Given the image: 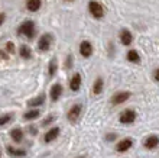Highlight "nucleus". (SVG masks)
<instances>
[{"mask_svg": "<svg viewBox=\"0 0 159 158\" xmlns=\"http://www.w3.org/2000/svg\"><path fill=\"white\" fill-rule=\"evenodd\" d=\"M17 33H19V35H25L26 38L32 39L35 35V23L32 21H25L17 28Z\"/></svg>", "mask_w": 159, "mask_h": 158, "instance_id": "obj_1", "label": "nucleus"}, {"mask_svg": "<svg viewBox=\"0 0 159 158\" xmlns=\"http://www.w3.org/2000/svg\"><path fill=\"white\" fill-rule=\"evenodd\" d=\"M88 10H90V13H91L96 19H101V17L104 16V7H103L98 2H96V0H91V2L88 3Z\"/></svg>", "mask_w": 159, "mask_h": 158, "instance_id": "obj_2", "label": "nucleus"}, {"mask_svg": "<svg viewBox=\"0 0 159 158\" xmlns=\"http://www.w3.org/2000/svg\"><path fill=\"white\" fill-rule=\"evenodd\" d=\"M81 112H83V106H81V104H74L67 113L68 121L77 122L80 119V116H81Z\"/></svg>", "mask_w": 159, "mask_h": 158, "instance_id": "obj_3", "label": "nucleus"}, {"mask_svg": "<svg viewBox=\"0 0 159 158\" xmlns=\"http://www.w3.org/2000/svg\"><path fill=\"white\" fill-rule=\"evenodd\" d=\"M120 122L121 123H133L134 119H136V112L132 110V109H126L120 113Z\"/></svg>", "mask_w": 159, "mask_h": 158, "instance_id": "obj_4", "label": "nucleus"}, {"mask_svg": "<svg viewBox=\"0 0 159 158\" xmlns=\"http://www.w3.org/2000/svg\"><path fill=\"white\" fill-rule=\"evenodd\" d=\"M51 35L49 33H45V35H42L41 38H39L38 41V50L39 51H48L51 46Z\"/></svg>", "mask_w": 159, "mask_h": 158, "instance_id": "obj_5", "label": "nucleus"}, {"mask_svg": "<svg viewBox=\"0 0 159 158\" xmlns=\"http://www.w3.org/2000/svg\"><path fill=\"white\" fill-rule=\"evenodd\" d=\"M59 131H61V129H59L58 126H57V128H51L49 131H46V133L43 135V142L49 144V142L55 141V139L59 136Z\"/></svg>", "mask_w": 159, "mask_h": 158, "instance_id": "obj_6", "label": "nucleus"}, {"mask_svg": "<svg viewBox=\"0 0 159 158\" xmlns=\"http://www.w3.org/2000/svg\"><path fill=\"white\" fill-rule=\"evenodd\" d=\"M133 145V141H132V138H125V139H121L120 142H117V145H116V150L119 152H126L127 150H130V146Z\"/></svg>", "mask_w": 159, "mask_h": 158, "instance_id": "obj_7", "label": "nucleus"}, {"mask_svg": "<svg viewBox=\"0 0 159 158\" xmlns=\"http://www.w3.org/2000/svg\"><path fill=\"white\" fill-rule=\"evenodd\" d=\"M130 97V93L129 92H119L113 96V99H111V103L113 104H121L125 103L126 100Z\"/></svg>", "mask_w": 159, "mask_h": 158, "instance_id": "obj_8", "label": "nucleus"}, {"mask_svg": "<svg viewBox=\"0 0 159 158\" xmlns=\"http://www.w3.org/2000/svg\"><path fill=\"white\" fill-rule=\"evenodd\" d=\"M158 145H159V138L156 136V135L148 136L146 139H145V142H143V146L148 148V150H153V148H156Z\"/></svg>", "mask_w": 159, "mask_h": 158, "instance_id": "obj_9", "label": "nucleus"}, {"mask_svg": "<svg viewBox=\"0 0 159 158\" xmlns=\"http://www.w3.org/2000/svg\"><path fill=\"white\" fill-rule=\"evenodd\" d=\"M6 152H7L10 157H15V158H20V157H25L26 155L25 150H19V148H15V146H12V145L6 146Z\"/></svg>", "mask_w": 159, "mask_h": 158, "instance_id": "obj_10", "label": "nucleus"}, {"mask_svg": "<svg viewBox=\"0 0 159 158\" xmlns=\"http://www.w3.org/2000/svg\"><path fill=\"white\" fill-rule=\"evenodd\" d=\"M80 52H81V55L83 57H90V55L93 54V46H91V44L88 41H83L81 42V45H80Z\"/></svg>", "mask_w": 159, "mask_h": 158, "instance_id": "obj_11", "label": "nucleus"}, {"mask_svg": "<svg viewBox=\"0 0 159 158\" xmlns=\"http://www.w3.org/2000/svg\"><path fill=\"white\" fill-rule=\"evenodd\" d=\"M49 94H51V99L54 100H58L59 97H61V94H62V86L61 84H54L52 87H51V92H49Z\"/></svg>", "mask_w": 159, "mask_h": 158, "instance_id": "obj_12", "label": "nucleus"}, {"mask_svg": "<svg viewBox=\"0 0 159 158\" xmlns=\"http://www.w3.org/2000/svg\"><path fill=\"white\" fill-rule=\"evenodd\" d=\"M120 41L123 45H129L130 42L133 41V36H132V33H130L129 29H121L120 31Z\"/></svg>", "mask_w": 159, "mask_h": 158, "instance_id": "obj_13", "label": "nucleus"}, {"mask_svg": "<svg viewBox=\"0 0 159 158\" xmlns=\"http://www.w3.org/2000/svg\"><path fill=\"white\" fill-rule=\"evenodd\" d=\"M80 87H81V75L74 74L71 81H70V89H71L72 92H77V90H80Z\"/></svg>", "mask_w": 159, "mask_h": 158, "instance_id": "obj_14", "label": "nucleus"}, {"mask_svg": "<svg viewBox=\"0 0 159 158\" xmlns=\"http://www.w3.org/2000/svg\"><path fill=\"white\" fill-rule=\"evenodd\" d=\"M10 138H12L15 142H22L23 139V131L20 128H15L10 131Z\"/></svg>", "mask_w": 159, "mask_h": 158, "instance_id": "obj_15", "label": "nucleus"}, {"mask_svg": "<svg viewBox=\"0 0 159 158\" xmlns=\"http://www.w3.org/2000/svg\"><path fill=\"white\" fill-rule=\"evenodd\" d=\"M41 0H26V7L29 12H36L41 7Z\"/></svg>", "mask_w": 159, "mask_h": 158, "instance_id": "obj_16", "label": "nucleus"}, {"mask_svg": "<svg viewBox=\"0 0 159 158\" xmlns=\"http://www.w3.org/2000/svg\"><path fill=\"white\" fill-rule=\"evenodd\" d=\"M39 115H41L39 109H30V110H28V112L23 115V117H25L26 121H34V119H38Z\"/></svg>", "mask_w": 159, "mask_h": 158, "instance_id": "obj_17", "label": "nucleus"}, {"mask_svg": "<svg viewBox=\"0 0 159 158\" xmlns=\"http://www.w3.org/2000/svg\"><path fill=\"white\" fill-rule=\"evenodd\" d=\"M127 60H129L130 63H139V61H140V57H139L138 51L130 50L129 52H127Z\"/></svg>", "mask_w": 159, "mask_h": 158, "instance_id": "obj_18", "label": "nucleus"}, {"mask_svg": "<svg viewBox=\"0 0 159 158\" xmlns=\"http://www.w3.org/2000/svg\"><path fill=\"white\" fill-rule=\"evenodd\" d=\"M43 102H45V97H43V94H41V96H38V97H36V99H34V100H30L29 103V106L32 109L34 108H38V106H41L42 103H43Z\"/></svg>", "mask_w": 159, "mask_h": 158, "instance_id": "obj_19", "label": "nucleus"}, {"mask_svg": "<svg viewBox=\"0 0 159 158\" xmlns=\"http://www.w3.org/2000/svg\"><path fill=\"white\" fill-rule=\"evenodd\" d=\"M13 113H6V115H2L0 116V126H4V125H7L9 122H12L13 121Z\"/></svg>", "mask_w": 159, "mask_h": 158, "instance_id": "obj_20", "label": "nucleus"}, {"mask_svg": "<svg viewBox=\"0 0 159 158\" xmlns=\"http://www.w3.org/2000/svg\"><path fill=\"white\" fill-rule=\"evenodd\" d=\"M101 92H103V80L97 79L96 83H94V87H93V93L94 94H100Z\"/></svg>", "mask_w": 159, "mask_h": 158, "instance_id": "obj_21", "label": "nucleus"}, {"mask_svg": "<svg viewBox=\"0 0 159 158\" xmlns=\"http://www.w3.org/2000/svg\"><path fill=\"white\" fill-rule=\"evenodd\" d=\"M20 55L22 58H30V55H32V51H30V48L28 45H22L20 46Z\"/></svg>", "mask_w": 159, "mask_h": 158, "instance_id": "obj_22", "label": "nucleus"}, {"mask_svg": "<svg viewBox=\"0 0 159 158\" xmlns=\"http://www.w3.org/2000/svg\"><path fill=\"white\" fill-rule=\"evenodd\" d=\"M55 64H57V60H51V64H49V74L51 75L55 74Z\"/></svg>", "mask_w": 159, "mask_h": 158, "instance_id": "obj_23", "label": "nucleus"}, {"mask_svg": "<svg viewBox=\"0 0 159 158\" xmlns=\"http://www.w3.org/2000/svg\"><path fill=\"white\" fill-rule=\"evenodd\" d=\"M54 121H55V117L52 116V115H51V116H48V117H46V119H45V121L42 122V125H43V126H46V125H49V123H52V122H54Z\"/></svg>", "mask_w": 159, "mask_h": 158, "instance_id": "obj_24", "label": "nucleus"}, {"mask_svg": "<svg viewBox=\"0 0 159 158\" xmlns=\"http://www.w3.org/2000/svg\"><path fill=\"white\" fill-rule=\"evenodd\" d=\"M6 51L12 54L13 51H15V44H13V42H7V44H6Z\"/></svg>", "mask_w": 159, "mask_h": 158, "instance_id": "obj_25", "label": "nucleus"}, {"mask_svg": "<svg viewBox=\"0 0 159 158\" xmlns=\"http://www.w3.org/2000/svg\"><path fill=\"white\" fill-rule=\"evenodd\" d=\"M106 139H107V141H114V139H116V133H107Z\"/></svg>", "mask_w": 159, "mask_h": 158, "instance_id": "obj_26", "label": "nucleus"}, {"mask_svg": "<svg viewBox=\"0 0 159 158\" xmlns=\"http://www.w3.org/2000/svg\"><path fill=\"white\" fill-rule=\"evenodd\" d=\"M153 77H155L156 81H159V68H156L155 73H153Z\"/></svg>", "mask_w": 159, "mask_h": 158, "instance_id": "obj_27", "label": "nucleus"}, {"mask_svg": "<svg viewBox=\"0 0 159 158\" xmlns=\"http://www.w3.org/2000/svg\"><path fill=\"white\" fill-rule=\"evenodd\" d=\"M29 132L32 133V135H36V132H38V131H36V128H29Z\"/></svg>", "mask_w": 159, "mask_h": 158, "instance_id": "obj_28", "label": "nucleus"}, {"mask_svg": "<svg viewBox=\"0 0 159 158\" xmlns=\"http://www.w3.org/2000/svg\"><path fill=\"white\" fill-rule=\"evenodd\" d=\"M4 22V15L3 13H0V26H2V23Z\"/></svg>", "mask_w": 159, "mask_h": 158, "instance_id": "obj_29", "label": "nucleus"}, {"mask_svg": "<svg viewBox=\"0 0 159 158\" xmlns=\"http://www.w3.org/2000/svg\"><path fill=\"white\" fill-rule=\"evenodd\" d=\"M0 155H2V150H0Z\"/></svg>", "mask_w": 159, "mask_h": 158, "instance_id": "obj_30", "label": "nucleus"}, {"mask_svg": "<svg viewBox=\"0 0 159 158\" xmlns=\"http://www.w3.org/2000/svg\"><path fill=\"white\" fill-rule=\"evenodd\" d=\"M78 158H84V157H78Z\"/></svg>", "mask_w": 159, "mask_h": 158, "instance_id": "obj_31", "label": "nucleus"}, {"mask_svg": "<svg viewBox=\"0 0 159 158\" xmlns=\"http://www.w3.org/2000/svg\"><path fill=\"white\" fill-rule=\"evenodd\" d=\"M67 2H71V0H67Z\"/></svg>", "mask_w": 159, "mask_h": 158, "instance_id": "obj_32", "label": "nucleus"}]
</instances>
